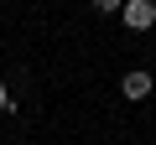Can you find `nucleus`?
<instances>
[{
    "label": "nucleus",
    "mask_w": 156,
    "mask_h": 145,
    "mask_svg": "<svg viewBox=\"0 0 156 145\" xmlns=\"http://www.w3.org/2000/svg\"><path fill=\"white\" fill-rule=\"evenodd\" d=\"M120 21H125L130 31H151V26H156V0H125Z\"/></svg>",
    "instance_id": "obj_1"
},
{
    "label": "nucleus",
    "mask_w": 156,
    "mask_h": 145,
    "mask_svg": "<svg viewBox=\"0 0 156 145\" xmlns=\"http://www.w3.org/2000/svg\"><path fill=\"white\" fill-rule=\"evenodd\" d=\"M151 88H156V78H151L146 67H130L125 78H120V93H125V99H146Z\"/></svg>",
    "instance_id": "obj_2"
},
{
    "label": "nucleus",
    "mask_w": 156,
    "mask_h": 145,
    "mask_svg": "<svg viewBox=\"0 0 156 145\" xmlns=\"http://www.w3.org/2000/svg\"><path fill=\"white\" fill-rule=\"evenodd\" d=\"M94 11L99 16H115V11H125V0H94Z\"/></svg>",
    "instance_id": "obj_3"
},
{
    "label": "nucleus",
    "mask_w": 156,
    "mask_h": 145,
    "mask_svg": "<svg viewBox=\"0 0 156 145\" xmlns=\"http://www.w3.org/2000/svg\"><path fill=\"white\" fill-rule=\"evenodd\" d=\"M5 109H11V88L0 83V114H5Z\"/></svg>",
    "instance_id": "obj_4"
}]
</instances>
